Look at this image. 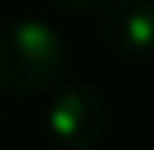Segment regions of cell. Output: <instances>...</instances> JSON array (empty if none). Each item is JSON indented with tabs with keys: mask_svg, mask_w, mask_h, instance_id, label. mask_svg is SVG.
<instances>
[{
	"mask_svg": "<svg viewBox=\"0 0 154 150\" xmlns=\"http://www.w3.org/2000/svg\"><path fill=\"white\" fill-rule=\"evenodd\" d=\"M65 72V46L50 25L18 18L0 25V93L29 97L54 86Z\"/></svg>",
	"mask_w": 154,
	"mask_h": 150,
	"instance_id": "6da1fadb",
	"label": "cell"
},
{
	"mask_svg": "<svg viewBox=\"0 0 154 150\" xmlns=\"http://www.w3.org/2000/svg\"><path fill=\"white\" fill-rule=\"evenodd\" d=\"M43 125L57 150H93L104 140L108 107L90 86H68L50 100Z\"/></svg>",
	"mask_w": 154,
	"mask_h": 150,
	"instance_id": "7a4b0ae2",
	"label": "cell"
},
{
	"mask_svg": "<svg viewBox=\"0 0 154 150\" xmlns=\"http://www.w3.org/2000/svg\"><path fill=\"white\" fill-rule=\"evenodd\" d=\"M100 36L122 57L154 54V0H115L100 18Z\"/></svg>",
	"mask_w": 154,
	"mask_h": 150,
	"instance_id": "3957f363",
	"label": "cell"
},
{
	"mask_svg": "<svg viewBox=\"0 0 154 150\" xmlns=\"http://www.w3.org/2000/svg\"><path fill=\"white\" fill-rule=\"evenodd\" d=\"M57 7H68V11H86V7H93V4H100V0H54Z\"/></svg>",
	"mask_w": 154,
	"mask_h": 150,
	"instance_id": "277c9868",
	"label": "cell"
}]
</instances>
